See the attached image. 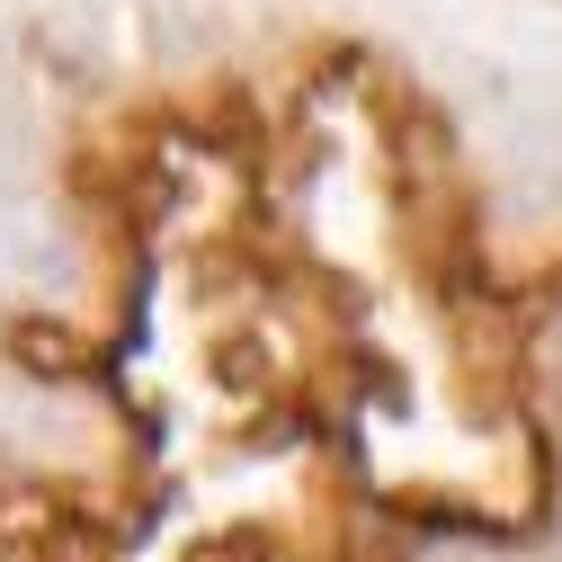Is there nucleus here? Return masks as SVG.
I'll return each mask as SVG.
<instances>
[{"label": "nucleus", "mask_w": 562, "mask_h": 562, "mask_svg": "<svg viewBox=\"0 0 562 562\" xmlns=\"http://www.w3.org/2000/svg\"><path fill=\"white\" fill-rule=\"evenodd\" d=\"M72 277V241L36 196H0V295H45Z\"/></svg>", "instance_id": "f257e3e1"}]
</instances>
